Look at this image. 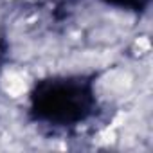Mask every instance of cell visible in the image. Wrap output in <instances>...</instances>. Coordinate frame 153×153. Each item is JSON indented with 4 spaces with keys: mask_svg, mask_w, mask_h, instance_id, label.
<instances>
[{
    "mask_svg": "<svg viewBox=\"0 0 153 153\" xmlns=\"http://www.w3.org/2000/svg\"><path fill=\"white\" fill-rule=\"evenodd\" d=\"M40 110L49 119L68 121L79 115L83 108V97L79 90H72L70 87H52L40 99Z\"/></svg>",
    "mask_w": 153,
    "mask_h": 153,
    "instance_id": "1",
    "label": "cell"
}]
</instances>
